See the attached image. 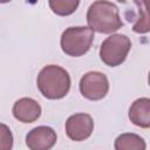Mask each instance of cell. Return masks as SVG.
<instances>
[{
  "instance_id": "1",
  "label": "cell",
  "mask_w": 150,
  "mask_h": 150,
  "mask_svg": "<svg viewBox=\"0 0 150 150\" xmlns=\"http://www.w3.org/2000/svg\"><path fill=\"white\" fill-rule=\"evenodd\" d=\"M87 22L93 32L95 30L102 34H111L123 26L118 7L105 0L94 1L89 6L87 12Z\"/></svg>"
},
{
  "instance_id": "2",
  "label": "cell",
  "mask_w": 150,
  "mask_h": 150,
  "mask_svg": "<svg viewBox=\"0 0 150 150\" xmlns=\"http://www.w3.org/2000/svg\"><path fill=\"white\" fill-rule=\"evenodd\" d=\"M69 73L56 64L43 67L36 79V86L40 93L48 100L63 98L70 89Z\"/></svg>"
},
{
  "instance_id": "3",
  "label": "cell",
  "mask_w": 150,
  "mask_h": 150,
  "mask_svg": "<svg viewBox=\"0 0 150 150\" xmlns=\"http://www.w3.org/2000/svg\"><path fill=\"white\" fill-rule=\"evenodd\" d=\"M94 41V32L89 27L75 26L63 30L60 40L61 49L64 54L77 57L84 55L91 47Z\"/></svg>"
},
{
  "instance_id": "4",
  "label": "cell",
  "mask_w": 150,
  "mask_h": 150,
  "mask_svg": "<svg viewBox=\"0 0 150 150\" xmlns=\"http://www.w3.org/2000/svg\"><path fill=\"white\" fill-rule=\"evenodd\" d=\"M131 48L130 39L124 34H112L108 36L100 47V59L109 67L122 64Z\"/></svg>"
},
{
  "instance_id": "5",
  "label": "cell",
  "mask_w": 150,
  "mask_h": 150,
  "mask_svg": "<svg viewBox=\"0 0 150 150\" xmlns=\"http://www.w3.org/2000/svg\"><path fill=\"white\" fill-rule=\"evenodd\" d=\"M80 93L90 101H98L105 97L109 91L108 77L101 71H88L80 80Z\"/></svg>"
},
{
  "instance_id": "6",
  "label": "cell",
  "mask_w": 150,
  "mask_h": 150,
  "mask_svg": "<svg viewBox=\"0 0 150 150\" xmlns=\"http://www.w3.org/2000/svg\"><path fill=\"white\" fill-rule=\"evenodd\" d=\"M94 130V121L90 115L84 112L74 114L66 121V134L75 142L87 139Z\"/></svg>"
},
{
  "instance_id": "7",
  "label": "cell",
  "mask_w": 150,
  "mask_h": 150,
  "mask_svg": "<svg viewBox=\"0 0 150 150\" xmlns=\"http://www.w3.org/2000/svg\"><path fill=\"white\" fill-rule=\"evenodd\" d=\"M56 138V132L53 128L40 125L27 134L26 145L29 150H50L55 145Z\"/></svg>"
},
{
  "instance_id": "8",
  "label": "cell",
  "mask_w": 150,
  "mask_h": 150,
  "mask_svg": "<svg viewBox=\"0 0 150 150\" xmlns=\"http://www.w3.org/2000/svg\"><path fill=\"white\" fill-rule=\"evenodd\" d=\"M13 116L22 123H33L35 122L41 115V107L34 98L30 97H22L19 98L13 108H12Z\"/></svg>"
},
{
  "instance_id": "9",
  "label": "cell",
  "mask_w": 150,
  "mask_h": 150,
  "mask_svg": "<svg viewBox=\"0 0 150 150\" xmlns=\"http://www.w3.org/2000/svg\"><path fill=\"white\" fill-rule=\"evenodd\" d=\"M129 120L137 127L148 129L150 127V98L135 100L129 108Z\"/></svg>"
},
{
  "instance_id": "10",
  "label": "cell",
  "mask_w": 150,
  "mask_h": 150,
  "mask_svg": "<svg viewBox=\"0 0 150 150\" xmlns=\"http://www.w3.org/2000/svg\"><path fill=\"white\" fill-rule=\"evenodd\" d=\"M115 150H145V141L137 134L124 132L117 136L114 143Z\"/></svg>"
},
{
  "instance_id": "11",
  "label": "cell",
  "mask_w": 150,
  "mask_h": 150,
  "mask_svg": "<svg viewBox=\"0 0 150 150\" xmlns=\"http://www.w3.org/2000/svg\"><path fill=\"white\" fill-rule=\"evenodd\" d=\"M79 0H50L49 7L56 15L66 16L73 14L79 7Z\"/></svg>"
},
{
  "instance_id": "12",
  "label": "cell",
  "mask_w": 150,
  "mask_h": 150,
  "mask_svg": "<svg viewBox=\"0 0 150 150\" xmlns=\"http://www.w3.org/2000/svg\"><path fill=\"white\" fill-rule=\"evenodd\" d=\"M13 134L8 125L0 123V150H12Z\"/></svg>"
}]
</instances>
